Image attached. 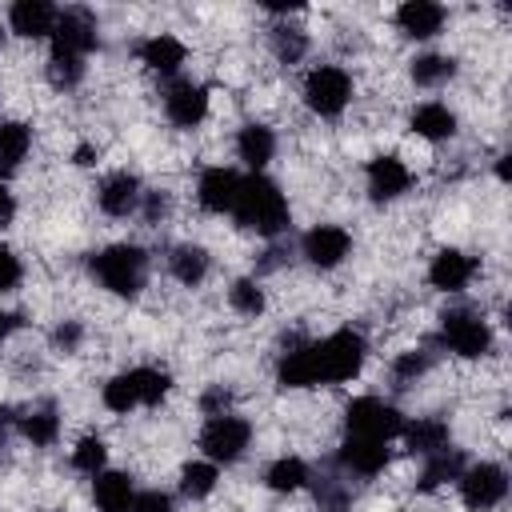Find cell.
<instances>
[{
    "label": "cell",
    "instance_id": "5b68a950",
    "mask_svg": "<svg viewBox=\"0 0 512 512\" xmlns=\"http://www.w3.org/2000/svg\"><path fill=\"white\" fill-rule=\"evenodd\" d=\"M252 444V424L224 412V416H212L204 428H200V452L212 460V464H232L244 456V448Z\"/></svg>",
    "mask_w": 512,
    "mask_h": 512
},
{
    "label": "cell",
    "instance_id": "cb8c5ba5",
    "mask_svg": "<svg viewBox=\"0 0 512 512\" xmlns=\"http://www.w3.org/2000/svg\"><path fill=\"white\" fill-rule=\"evenodd\" d=\"M272 152H276L272 128H264V124H244V128H240V136H236V156H240L248 168L260 172V168L272 160Z\"/></svg>",
    "mask_w": 512,
    "mask_h": 512
},
{
    "label": "cell",
    "instance_id": "7dc6e473",
    "mask_svg": "<svg viewBox=\"0 0 512 512\" xmlns=\"http://www.w3.org/2000/svg\"><path fill=\"white\" fill-rule=\"evenodd\" d=\"M92 156H96V152H92L88 144H80V148H76V164H92Z\"/></svg>",
    "mask_w": 512,
    "mask_h": 512
},
{
    "label": "cell",
    "instance_id": "6da1fadb",
    "mask_svg": "<svg viewBox=\"0 0 512 512\" xmlns=\"http://www.w3.org/2000/svg\"><path fill=\"white\" fill-rule=\"evenodd\" d=\"M232 216H236L240 228H248L256 236H280L288 228V200H284L276 180L252 172V176H240Z\"/></svg>",
    "mask_w": 512,
    "mask_h": 512
},
{
    "label": "cell",
    "instance_id": "f546056e",
    "mask_svg": "<svg viewBox=\"0 0 512 512\" xmlns=\"http://www.w3.org/2000/svg\"><path fill=\"white\" fill-rule=\"evenodd\" d=\"M216 480H220L216 464H212V460H196V464H188V468L180 472V492H184L188 500H204V496L216 488Z\"/></svg>",
    "mask_w": 512,
    "mask_h": 512
},
{
    "label": "cell",
    "instance_id": "30bf717a",
    "mask_svg": "<svg viewBox=\"0 0 512 512\" xmlns=\"http://www.w3.org/2000/svg\"><path fill=\"white\" fill-rule=\"evenodd\" d=\"M300 252H304V260L316 264V268H336V264L352 252V236H348L340 224H316V228L304 232Z\"/></svg>",
    "mask_w": 512,
    "mask_h": 512
},
{
    "label": "cell",
    "instance_id": "d4e9b609",
    "mask_svg": "<svg viewBox=\"0 0 512 512\" xmlns=\"http://www.w3.org/2000/svg\"><path fill=\"white\" fill-rule=\"evenodd\" d=\"M460 472H464V456H460L456 448L432 452V456H424V468H420L416 488H420V492H432V488H440V484H448V480H460Z\"/></svg>",
    "mask_w": 512,
    "mask_h": 512
},
{
    "label": "cell",
    "instance_id": "ffe728a7",
    "mask_svg": "<svg viewBox=\"0 0 512 512\" xmlns=\"http://www.w3.org/2000/svg\"><path fill=\"white\" fill-rule=\"evenodd\" d=\"M276 384H280V388H312V384H320L312 344H292V348L280 356V364H276Z\"/></svg>",
    "mask_w": 512,
    "mask_h": 512
},
{
    "label": "cell",
    "instance_id": "74e56055",
    "mask_svg": "<svg viewBox=\"0 0 512 512\" xmlns=\"http://www.w3.org/2000/svg\"><path fill=\"white\" fill-rule=\"evenodd\" d=\"M316 500H320L324 512H344L348 500H352V492H348L340 480H320V484H316Z\"/></svg>",
    "mask_w": 512,
    "mask_h": 512
},
{
    "label": "cell",
    "instance_id": "f35d334b",
    "mask_svg": "<svg viewBox=\"0 0 512 512\" xmlns=\"http://www.w3.org/2000/svg\"><path fill=\"white\" fill-rule=\"evenodd\" d=\"M20 276H24V272H20V256L0 244V292H12V288L20 284Z\"/></svg>",
    "mask_w": 512,
    "mask_h": 512
},
{
    "label": "cell",
    "instance_id": "836d02e7",
    "mask_svg": "<svg viewBox=\"0 0 512 512\" xmlns=\"http://www.w3.org/2000/svg\"><path fill=\"white\" fill-rule=\"evenodd\" d=\"M104 460H108V448H104L100 436H84V440L72 448V468H76V472L96 476V472H104Z\"/></svg>",
    "mask_w": 512,
    "mask_h": 512
},
{
    "label": "cell",
    "instance_id": "8d00e7d4",
    "mask_svg": "<svg viewBox=\"0 0 512 512\" xmlns=\"http://www.w3.org/2000/svg\"><path fill=\"white\" fill-rule=\"evenodd\" d=\"M48 80L56 88H76L84 80V60H72V56H52L48 60Z\"/></svg>",
    "mask_w": 512,
    "mask_h": 512
},
{
    "label": "cell",
    "instance_id": "e0dca14e",
    "mask_svg": "<svg viewBox=\"0 0 512 512\" xmlns=\"http://www.w3.org/2000/svg\"><path fill=\"white\" fill-rule=\"evenodd\" d=\"M400 436H404V444H408L412 456H432V452L452 448V428L440 416H420V420L404 424Z\"/></svg>",
    "mask_w": 512,
    "mask_h": 512
},
{
    "label": "cell",
    "instance_id": "bcb514c9",
    "mask_svg": "<svg viewBox=\"0 0 512 512\" xmlns=\"http://www.w3.org/2000/svg\"><path fill=\"white\" fill-rule=\"evenodd\" d=\"M8 332H12V316H8L4 308H0V344L8 340Z\"/></svg>",
    "mask_w": 512,
    "mask_h": 512
},
{
    "label": "cell",
    "instance_id": "ba28073f",
    "mask_svg": "<svg viewBox=\"0 0 512 512\" xmlns=\"http://www.w3.org/2000/svg\"><path fill=\"white\" fill-rule=\"evenodd\" d=\"M96 20L84 12V8H64L56 16V28H52V56H72V60H84L92 48H96Z\"/></svg>",
    "mask_w": 512,
    "mask_h": 512
},
{
    "label": "cell",
    "instance_id": "4fadbf2b",
    "mask_svg": "<svg viewBox=\"0 0 512 512\" xmlns=\"http://www.w3.org/2000/svg\"><path fill=\"white\" fill-rule=\"evenodd\" d=\"M408 184H412V172L404 168V160H396V156H376V160L368 164V196H372L376 204L404 196Z\"/></svg>",
    "mask_w": 512,
    "mask_h": 512
},
{
    "label": "cell",
    "instance_id": "4316f807",
    "mask_svg": "<svg viewBox=\"0 0 512 512\" xmlns=\"http://www.w3.org/2000/svg\"><path fill=\"white\" fill-rule=\"evenodd\" d=\"M28 128L16 124V120H0V176H12L20 168V160L28 156Z\"/></svg>",
    "mask_w": 512,
    "mask_h": 512
},
{
    "label": "cell",
    "instance_id": "484cf974",
    "mask_svg": "<svg viewBox=\"0 0 512 512\" xmlns=\"http://www.w3.org/2000/svg\"><path fill=\"white\" fill-rule=\"evenodd\" d=\"M168 268H172V276H176L180 284L196 288V284L208 276V252H204L200 244H176L172 256H168Z\"/></svg>",
    "mask_w": 512,
    "mask_h": 512
},
{
    "label": "cell",
    "instance_id": "d590c367",
    "mask_svg": "<svg viewBox=\"0 0 512 512\" xmlns=\"http://www.w3.org/2000/svg\"><path fill=\"white\" fill-rule=\"evenodd\" d=\"M228 300H232V308L244 312V316H260V312H264V288H260L256 280H236V284L228 288Z\"/></svg>",
    "mask_w": 512,
    "mask_h": 512
},
{
    "label": "cell",
    "instance_id": "ac0fdd59",
    "mask_svg": "<svg viewBox=\"0 0 512 512\" xmlns=\"http://www.w3.org/2000/svg\"><path fill=\"white\" fill-rule=\"evenodd\" d=\"M472 272H476L472 256H464V252H456V248L436 252L432 264H428V280H432V288H440V292H460V288L472 280Z\"/></svg>",
    "mask_w": 512,
    "mask_h": 512
},
{
    "label": "cell",
    "instance_id": "c3c4849f",
    "mask_svg": "<svg viewBox=\"0 0 512 512\" xmlns=\"http://www.w3.org/2000/svg\"><path fill=\"white\" fill-rule=\"evenodd\" d=\"M12 428V412L8 408H0V440H4V432Z\"/></svg>",
    "mask_w": 512,
    "mask_h": 512
},
{
    "label": "cell",
    "instance_id": "277c9868",
    "mask_svg": "<svg viewBox=\"0 0 512 512\" xmlns=\"http://www.w3.org/2000/svg\"><path fill=\"white\" fill-rule=\"evenodd\" d=\"M344 424H348V436H364V440L388 444L392 436H400L404 416H400L392 404L376 400V396H356V400L344 408Z\"/></svg>",
    "mask_w": 512,
    "mask_h": 512
},
{
    "label": "cell",
    "instance_id": "9c48e42d",
    "mask_svg": "<svg viewBox=\"0 0 512 512\" xmlns=\"http://www.w3.org/2000/svg\"><path fill=\"white\" fill-rule=\"evenodd\" d=\"M508 492V472L500 464H472L460 472V496L472 512H488L504 500Z\"/></svg>",
    "mask_w": 512,
    "mask_h": 512
},
{
    "label": "cell",
    "instance_id": "7402d4cb",
    "mask_svg": "<svg viewBox=\"0 0 512 512\" xmlns=\"http://www.w3.org/2000/svg\"><path fill=\"white\" fill-rule=\"evenodd\" d=\"M92 496H96V508L100 512H128L132 508V476L128 472H96V484H92Z\"/></svg>",
    "mask_w": 512,
    "mask_h": 512
},
{
    "label": "cell",
    "instance_id": "1f68e13d",
    "mask_svg": "<svg viewBox=\"0 0 512 512\" xmlns=\"http://www.w3.org/2000/svg\"><path fill=\"white\" fill-rule=\"evenodd\" d=\"M132 380H136V396H140V404H160L164 396H168V388H172V380H168V372H160V368H132Z\"/></svg>",
    "mask_w": 512,
    "mask_h": 512
},
{
    "label": "cell",
    "instance_id": "7bdbcfd3",
    "mask_svg": "<svg viewBox=\"0 0 512 512\" xmlns=\"http://www.w3.org/2000/svg\"><path fill=\"white\" fill-rule=\"evenodd\" d=\"M56 344H60L64 352H72V348L80 344V328H76V324H60V328H56Z\"/></svg>",
    "mask_w": 512,
    "mask_h": 512
},
{
    "label": "cell",
    "instance_id": "7c38bea8",
    "mask_svg": "<svg viewBox=\"0 0 512 512\" xmlns=\"http://www.w3.org/2000/svg\"><path fill=\"white\" fill-rule=\"evenodd\" d=\"M336 460H340V468L352 472V476H376V472L388 468V444L364 440V436H348V440L340 444Z\"/></svg>",
    "mask_w": 512,
    "mask_h": 512
},
{
    "label": "cell",
    "instance_id": "52a82bcc",
    "mask_svg": "<svg viewBox=\"0 0 512 512\" xmlns=\"http://www.w3.org/2000/svg\"><path fill=\"white\" fill-rule=\"evenodd\" d=\"M440 336H444V344H448L456 356H464V360H476V356H484V352L492 348L488 324H484L476 312H464V308L440 316Z\"/></svg>",
    "mask_w": 512,
    "mask_h": 512
},
{
    "label": "cell",
    "instance_id": "8992f818",
    "mask_svg": "<svg viewBox=\"0 0 512 512\" xmlns=\"http://www.w3.org/2000/svg\"><path fill=\"white\" fill-rule=\"evenodd\" d=\"M352 100V76L336 64H320L304 76V104L316 116H340L344 104Z\"/></svg>",
    "mask_w": 512,
    "mask_h": 512
},
{
    "label": "cell",
    "instance_id": "f6af8a7d",
    "mask_svg": "<svg viewBox=\"0 0 512 512\" xmlns=\"http://www.w3.org/2000/svg\"><path fill=\"white\" fill-rule=\"evenodd\" d=\"M12 216H16V200H12V192L0 184V228H4Z\"/></svg>",
    "mask_w": 512,
    "mask_h": 512
},
{
    "label": "cell",
    "instance_id": "d6986e66",
    "mask_svg": "<svg viewBox=\"0 0 512 512\" xmlns=\"http://www.w3.org/2000/svg\"><path fill=\"white\" fill-rule=\"evenodd\" d=\"M396 24H400L404 36L428 40V36H436L444 28V8L432 4V0H408V4L396 8Z\"/></svg>",
    "mask_w": 512,
    "mask_h": 512
},
{
    "label": "cell",
    "instance_id": "60d3db41",
    "mask_svg": "<svg viewBox=\"0 0 512 512\" xmlns=\"http://www.w3.org/2000/svg\"><path fill=\"white\" fill-rule=\"evenodd\" d=\"M392 372H396V380H416V376L428 372V356H424V352H404V356L392 364Z\"/></svg>",
    "mask_w": 512,
    "mask_h": 512
},
{
    "label": "cell",
    "instance_id": "b9f144b4",
    "mask_svg": "<svg viewBox=\"0 0 512 512\" xmlns=\"http://www.w3.org/2000/svg\"><path fill=\"white\" fill-rule=\"evenodd\" d=\"M228 404H232V396L224 392V384L208 388V392H204V400H200V408H204L208 416H224V412H228Z\"/></svg>",
    "mask_w": 512,
    "mask_h": 512
},
{
    "label": "cell",
    "instance_id": "603a6c76",
    "mask_svg": "<svg viewBox=\"0 0 512 512\" xmlns=\"http://www.w3.org/2000/svg\"><path fill=\"white\" fill-rule=\"evenodd\" d=\"M412 132L424 140H448V136H456V112L448 104L428 100V104L412 108Z\"/></svg>",
    "mask_w": 512,
    "mask_h": 512
},
{
    "label": "cell",
    "instance_id": "3957f363",
    "mask_svg": "<svg viewBox=\"0 0 512 512\" xmlns=\"http://www.w3.org/2000/svg\"><path fill=\"white\" fill-rule=\"evenodd\" d=\"M312 356H316V372H320V384H340V380H352L368 356V344L360 332L352 328H340L332 336H324L320 344H312Z\"/></svg>",
    "mask_w": 512,
    "mask_h": 512
},
{
    "label": "cell",
    "instance_id": "44dd1931",
    "mask_svg": "<svg viewBox=\"0 0 512 512\" xmlns=\"http://www.w3.org/2000/svg\"><path fill=\"white\" fill-rule=\"evenodd\" d=\"M140 60H144L152 72L172 76V72L188 60V48H184V40H176V36L160 32V36H148V40L140 44Z\"/></svg>",
    "mask_w": 512,
    "mask_h": 512
},
{
    "label": "cell",
    "instance_id": "ab89813d",
    "mask_svg": "<svg viewBox=\"0 0 512 512\" xmlns=\"http://www.w3.org/2000/svg\"><path fill=\"white\" fill-rule=\"evenodd\" d=\"M128 512H172V496H168V492H156V488L136 492Z\"/></svg>",
    "mask_w": 512,
    "mask_h": 512
},
{
    "label": "cell",
    "instance_id": "8fae6325",
    "mask_svg": "<svg viewBox=\"0 0 512 512\" xmlns=\"http://www.w3.org/2000/svg\"><path fill=\"white\" fill-rule=\"evenodd\" d=\"M164 112H168V120L176 128H196L208 116V88L192 84V80H176L164 92Z\"/></svg>",
    "mask_w": 512,
    "mask_h": 512
},
{
    "label": "cell",
    "instance_id": "9a60e30c",
    "mask_svg": "<svg viewBox=\"0 0 512 512\" xmlns=\"http://www.w3.org/2000/svg\"><path fill=\"white\" fill-rule=\"evenodd\" d=\"M96 200H100V208L108 216H132L140 208V200H144V188H140V180L132 172H112V176H104Z\"/></svg>",
    "mask_w": 512,
    "mask_h": 512
},
{
    "label": "cell",
    "instance_id": "e575fe53",
    "mask_svg": "<svg viewBox=\"0 0 512 512\" xmlns=\"http://www.w3.org/2000/svg\"><path fill=\"white\" fill-rule=\"evenodd\" d=\"M272 48H276V56H280L284 64H296V60L308 52V36H304L300 28H288V24H280V28L272 32Z\"/></svg>",
    "mask_w": 512,
    "mask_h": 512
},
{
    "label": "cell",
    "instance_id": "7a4b0ae2",
    "mask_svg": "<svg viewBox=\"0 0 512 512\" xmlns=\"http://www.w3.org/2000/svg\"><path fill=\"white\" fill-rule=\"evenodd\" d=\"M92 276L116 296H136L148 276V256L136 244H112L92 256Z\"/></svg>",
    "mask_w": 512,
    "mask_h": 512
},
{
    "label": "cell",
    "instance_id": "ee69618b",
    "mask_svg": "<svg viewBox=\"0 0 512 512\" xmlns=\"http://www.w3.org/2000/svg\"><path fill=\"white\" fill-rule=\"evenodd\" d=\"M144 200H148V204H144V216H148V220L164 216V208H168V200H164V196H156V192H144Z\"/></svg>",
    "mask_w": 512,
    "mask_h": 512
},
{
    "label": "cell",
    "instance_id": "d6a6232c",
    "mask_svg": "<svg viewBox=\"0 0 512 512\" xmlns=\"http://www.w3.org/2000/svg\"><path fill=\"white\" fill-rule=\"evenodd\" d=\"M136 404H140V396H136L132 372H120V376H112V380L104 384V408H112V412H132Z\"/></svg>",
    "mask_w": 512,
    "mask_h": 512
},
{
    "label": "cell",
    "instance_id": "5bb4252c",
    "mask_svg": "<svg viewBox=\"0 0 512 512\" xmlns=\"http://www.w3.org/2000/svg\"><path fill=\"white\" fill-rule=\"evenodd\" d=\"M56 16H60V12H56L48 0H16V4L8 8V24H12V32L24 36V40L52 36Z\"/></svg>",
    "mask_w": 512,
    "mask_h": 512
},
{
    "label": "cell",
    "instance_id": "83f0119b",
    "mask_svg": "<svg viewBox=\"0 0 512 512\" xmlns=\"http://www.w3.org/2000/svg\"><path fill=\"white\" fill-rule=\"evenodd\" d=\"M264 480H268L272 492H296V488H304L312 476H308V464H304L300 456H280V460L268 464Z\"/></svg>",
    "mask_w": 512,
    "mask_h": 512
},
{
    "label": "cell",
    "instance_id": "4dcf8cb0",
    "mask_svg": "<svg viewBox=\"0 0 512 512\" xmlns=\"http://www.w3.org/2000/svg\"><path fill=\"white\" fill-rule=\"evenodd\" d=\"M20 432H24V440H32L36 448H48V444L60 436V420H56V412L40 408V412L20 416Z\"/></svg>",
    "mask_w": 512,
    "mask_h": 512
},
{
    "label": "cell",
    "instance_id": "2e32d148",
    "mask_svg": "<svg viewBox=\"0 0 512 512\" xmlns=\"http://www.w3.org/2000/svg\"><path fill=\"white\" fill-rule=\"evenodd\" d=\"M236 192H240V176L232 168H204L200 172V184H196V196L208 212H232L236 204Z\"/></svg>",
    "mask_w": 512,
    "mask_h": 512
},
{
    "label": "cell",
    "instance_id": "f1b7e54d",
    "mask_svg": "<svg viewBox=\"0 0 512 512\" xmlns=\"http://www.w3.org/2000/svg\"><path fill=\"white\" fill-rule=\"evenodd\" d=\"M408 72H412V80H416L420 88H436V84H444V80L456 76V60H452V56H436V52H428V56H416Z\"/></svg>",
    "mask_w": 512,
    "mask_h": 512
}]
</instances>
